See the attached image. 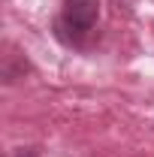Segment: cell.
Here are the masks:
<instances>
[{
	"instance_id": "obj_1",
	"label": "cell",
	"mask_w": 154,
	"mask_h": 157,
	"mask_svg": "<svg viewBox=\"0 0 154 157\" xmlns=\"http://www.w3.org/2000/svg\"><path fill=\"white\" fill-rule=\"evenodd\" d=\"M97 18H100V0H64L58 27L73 39H79L94 30Z\"/></svg>"
},
{
	"instance_id": "obj_2",
	"label": "cell",
	"mask_w": 154,
	"mask_h": 157,
	"mask_svg": "<svg viewBox=\"0 0 154 157\" xmlns=\"http://www.w3.org/2000/svg\"><path fill=\"white\" fill-rule=\"evenodd\" d=\"M12 157H37V151H33V148H18Z\"/></svg>"
}]
</instances>
